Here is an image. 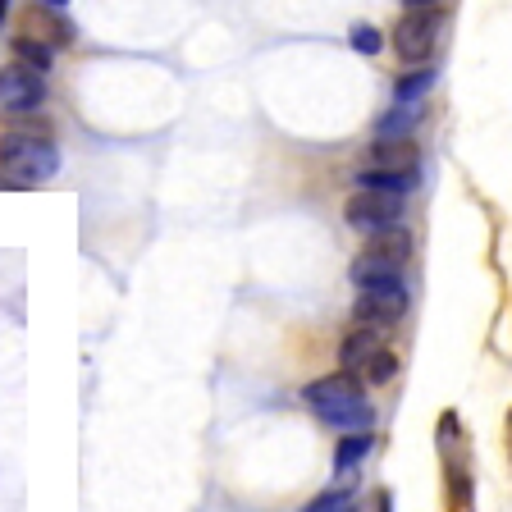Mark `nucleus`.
<instances>
[{"mask_svg":"<svg viewBox=\"0 0 512 512\" xmlns=\"http://www.w3.org/2000/svg\"><path fill=\"white\" fill-rule=\"evenodd\" d=\"M357 325H375V330H389L407 316V288L403 284H384V288H362V298L352 307Z\"/></svg>","mask_w":512,"mask_h":512,"instance_id":"0eeeda50","label":"nucleus"},{"mask_svg":"<svg viewBox=\"0 0 512 512\" xmlns=\"http://www.w3.org/2000/svg\"><path fill=\"white\" fill-rule=\"evenodd\" d=\"M366 170H416V147H412V138L375 142V147H371V165H366Z\"/></svg>","mask_w":512,"mask_h":512,"instance_id":"9b49d317","label":"nucleus"},{"mask_svg":"<svg viewBox=\"0 0 512 512\" xmlns=\"http://www.w3.org/2000/svg\"><path fill=\"white\" fill-rule=\"evenodd\" d=\"M421 119H426V101H394V106L375 119V142L412 138Z\"/></svg>","mask_w":512,"mask_h":512,"instance_id":"6e6552de","label":"nucleus"},{"mask_svg":"<svg viewBox=\"0 0 512 512\" xmlns=\"http://www.w3.org/2000/svg\"><path fill=\"white\" fill-rule=\"evenodd\" d=\"M42 5H51V10H64V5H69V0H42Z\"/></svg>","mask_w":512,"mask_h":512,"instance_id":"aec40b11","label":"nucleus"},{"mask_svg":"<svg viewBox=\"0 0 512 512\" xmlns=\"http://www.w3.org/2000/svg\"><path fill=\"white\" fill-rule=\"evenodd\" d=\"M46 106V74L28 69V64H5L0 69V110L10 115H32Z\"/></svg>","mask_w":512,"mask_h":512,"instance_id":"423d86ee","label":"nucleus"},{"mask_svg":"<svg viewBox=\"0 0 512 512\" xmlns=\"http://www.w3.org/2000/svg\"><path fill=\"white\" fill-rule=\"evenodd\" d=\"M366 453H371V430H352V435H343L339 453H334V467H339V476H348L357 462H366Z\"/></svg>","mask_w":512,"mask_h":512,"instance_id":"ddd939ff","label":"nucleus"},{"mask_svg":"<svg viewBox=\"0 0 512 512\" xmlns=\"http://www.w3.org/2000/svg\"><path fill=\"white\" fill-rule=\"evenodd\" d=\"M403 211H407V197L352 188V197L343 202V224L362 238H380V234H389V229H403Z\"/></svg>","mask_w":512,"mask_h":512,"instance_id":"20e7f679","label":"nucleus"},{"mask_svg":"<svg viewBox=\"0 0 512 512\" xmlns=\"http://www.w3.org/2000/svg\"><path fill=\"white\" fill-rule=\"evenodd\" d=\"M407 252H412V243H407L403 229H389V234L371 238L366 243V252H357V261H352V284L357 288H384V284H403V261Z\"/></svg>","mask_w":512,"mask_h":512,"instance_id":"7ed1b4c3","label":"nucleus"},{"mask_svg":"<svg viewBox=\"0 0 512 512\" xmlns=\"http://www.w3.org/2000/svg\"><path fill=\"white\" fill-rule=\"evenodd\" d=\"M302 512H352V494L348 490H325V494H316Z\"/></svg>","mask_w":512,"mask_h":512,"instance_id":"f3484780","label":"nucleus"},{"mask_svg":"<svg viewBox=\"0 0 512 512\" xmlns=\"http://www.w3.org/2000/svg\"><path fill=\"white\" fill-rule=\"evenodd\" d=\"M60 174V147L37 133H10L0 142V183L10 188H42Z\"/></svg>","mask_w":512,"mask_h":512,"instance_id":"f03ea898","label":"nucleus"},{"mask_svg":"<svg viewBox=\"0 0 512 512\" xmlns=\"http://www.w3.org/2000/svg\"><path fill=\"white\" fill-rule=\"evenodd\" d=\"M430 87H435V69H412L394 83V101H426Z\"/></svg>","mask_w":512,"mask_h":512,"instance_id":"4468645a","label":"nucleus"},{"mask_svg":"<svg viewBox=\"0 0 512 512\" xmlns=\"http://www.w3.org/2000/svg\"><path fill=\"white\" fill-rule=\"evenodd\" d=\"M348 42H352V51H357V55H380L384 51V37H380V28H375V23H352Z\"/></svg>","mask_w":512,"mask_h":512,"instance_id":"2eb2a0df","label":"nucleus"},{"mask_svg":"<svg viewBox=\"0 0 512 512\" xmlns=\"http://www.w3.org/2000/svg\"><path fill=\"white\" fill-rule=\"evenodd\" d=\"M14 60L28 64V69H37V74H51L55 46L42 42V37H14Z\"/></svg>","mask_w":512,"mask_h":512,"instance_id":"f8f14e48","label":"nucleus"},{"mask_svg":"<svg viewBox=\"0 0 512 512\" xmlns=\"http://www.w3.org/2000/svg\"><path fill=\"white\" fill-rule=\"evenodd\" d=\"M302 398H307V407L325 421V426L343 430V435L371 430V421H375L371 398L357 389L352 375H320V380H311L307 389H302Z\"/></svg>","mask_w":512,"mask_h":512,"instance_id":"f257e3e1","label":"nucleus"},{"mask_svg":"<svg viewBox=\"0 0 512 512\" xmlns=\"http://www.w3.org/2000/svg\"><path fill=\"white\" fill-rule=\"evenodd\" d=\"M384 348V339H380V330L375 325H357V330L343 339V348H339V362H343V375H362L366 371V362H371L375 352Z\"/></svg>","mask_w":512,"mask_h":512,"instance_id":"1a4fd4ad","label":"nucleus"},{"mask_svg":"<svg viewBox=\"0 0 512 512\" xmlns=\"http://www.w3.org/2000/svg\"><path fill=\"white\" fill-rule=\"evenodd\" d=\"M362 375H366L371 384H389V380L398 375V357H394L389 348H380V352L371 357V362H366V371H362Z\"/></svg>","mask_w":512,"mask_h":512,"instance_id":"dca6fc26","label":"nucleus"},{"mask_svg":"<svg viewBox=\"0 0 512 512\" xmlns=\"http://www.w3.org/2000/svg\"><path fill=\"white\" fill-rule=\"evenodd\" d=\"M5 14H10V0H0V23H5Z\"/></svg>","mask_w":512,"mask_h":512,"instance_id":"412c9836","label":"nucleus"},{"mask_svg":"<svg viewBox=\"0 0 512 512\" xmlns=\"http://www.w3.org/2000/svg\"><path fill=\"white\" fill-rule=\"evenodd\" d=\"M357 192H389V197H407L416 188V170H357L352 174Z\"/></svg>","mask_w":512,"mask_h":512,"instance_id":"9d476101","label":"nucleus"},{"mask_svg":"<svg viewBox=\"0 0 512 512\" xmlns=\"http://www.w3.org/2000/svg\"><path fill=\"white\" fill-rule=\"evenodd\" d=\"M435 37H439V19L435 10H407L394 23V51L407 69H421V64L435 55Z\"/></svg>","mask_w":512,"mask_h":512,"instance_id":"39448f33","label":"nucleus"},{"mask_svg":"<svg viewBox=\"0 0 512 512\" xmlns=\"http://www.w3.org/2000/svg\"><path fill=\"white\" fill-rule=\"evenodd\" d=\"M37 23H42V28H46V37H42V42H51V46H69V42H74V28H69V23H64L60 19V14H42V19H37Z\"/></svg>","mask_w":512,"mask_h":512,"instance_id":"a211bd4d","label":"nucleus"},{"mask_svg":"<svg viewBox=\"0 0 512 512\" xmlns=\"http://www.w3.org/2000/svg\"><path fill=\"white\" fill-rule=\"evenodd\" d=\"M430 5H439V0H407V10H430Z\"/></svg>","mask_w":512,"mask_h":512,"instance_id":"6ab92c4d","label":"nucleus"}]
</instances>
